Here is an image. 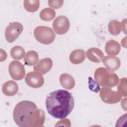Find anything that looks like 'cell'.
Listing matches in <instances>:
<instances>
[{
    "mask_svg": "<svg viewBox=\"0 0 127 127\" xmlns=\"http://www.w3.org/2000/svg\"><path fill=\"white\" fill-rule=\"evenodd\" d=\"M127 78L123 77L120 79L119 84L117 86V90L122 96L126 97L127 95Z\"/></svg>",
    "mask_w": 127,
    "mask_h": 127,
    "instance_id": "23",
    "label": "cell"
},
{
    "mask_svg": "<svg viewBox=\"0 0 127 127\" xmlns=\"http://www.w3.org/2000/svg\"><path fill=\"white\" fill-rule=\"evenodd\" d=\"M108 30L110 33L113 36L119 35L122 30L121 22L117 20H111L108 24Z\"/></svg>",
    "mask_w": 127,
    "mask_h": 127,
    "instance_id": "19",
    "label": "cell"
},
{
    "mask_svg": "<svg viewBox=\"0 0 127 127\" xmlns=\"http://www.w3.org/2000/svg\"><path fill=\"white\" fill-rule=\"evenodd\" d=\"M53 66V61L51 58H46L40 60L33 67V69L41 74H45L49 72Z\"/></svg>",
    "mask_w": 127,
    "mask_h": 127,
    "instance_id": "12",
    "label": "cell"
},
{
    "mask_svg": "<svg viewBox=\"0 0 127 127\" xmlns=\"http://www.w3.org/2000/svg\"><path fill=\"white\" fill-rule=\"evenodd\" d=\"M23 29V25L18 22L10 23L5 30V38L9 43L13 42L21 34Z\"/></svg>",
    "mask_w": 127,
    "mask_h": 127,
    "instance_id": "6",
    "label": "cell"
},
{
    "mask_svg": "<svg viewBox=\"0 0 127 127\" xmlns=\"http://www.w3.org/2000/svg\"><path fill=\"white\" fill-rule=\"evenodd\" d=\"M70 27L68 19L65 16L61 15L54 20L53 28L55 32L60 35H63L67 32Z\"/></svg>",
    "mask_w": 127,
    "mask_h": 127,
    "instance_id": "8",
    "label": "cell"
},
{
    "mask_svg": "<svg viewBox=\"0 0 127 127\" xmlns=\"http://www.w3.org/2000/svg\"><path fill=\"white\" fill-rule=\"evenodd\" d=\"M102 62L107 69L110 72H114L121 66L120 59L114 56H107L103 58Z\"/></svg>",
    "mask_w": 127,
    "mask_h": 127,
    "instance_id": "10",
    "label": "cell"
},
{
    "mask_svg": "<svg viewBox=\"0 0 127 127\" xmlns=\"http://www.w3.org/2000/svg\"><path fill=\"white\" fill-rule=\"evenodd\" d=\"M2 91L5 96H13L17 93L18 86L14 81L9 80L2 85Z\"/></svg>",
    "mask_w": 127,
    "mask_h": 127,
    "instance_id": "13",
    "label": "cell"
},
{
    "mask_svg": "<svg viewBox=\"0 0 127 127\" xmlns=\"http://www.w3.org/2000/svg\"><path fill=\"white\" fill-rule=\"evenodd\" d=\"M8 71L11 77L15 80H21L25 75L24 66L18 61H13L9 64Z\"/></svg>",
    "mask_w": 127,
    "mask_h": 127,
    "instance_id": "7",
    "label": "cell"
},
{
    "mask_svg": "<svg viewBox=\"0 0 127 127\" xmlns=\"http://www.w3.org/2000/svg\"><path fill=\"white\" fill-rule=\"evenodd\" d=\"M74 106V99L68 91L58 89L50 92L46 99L48 113L53 117L64 119L72 112Z\"/></svg>",
    "mask_w": 127,
    "mask_h": 127,
    "instance_id": "1",
    "label": "cell"
},
{
    "mask_svg": "<svg viewBox=\"0 0 127 127\" xmlns=\"http://www.w3.org/2000/svg\"><path fill=\"white\" fill-rule=\"evenodd\" d=\"M25 81L29 86L37 88L43 86L44 79L41 73L35 71L28 72L25 76Z\"/></svg>",
    "mask_w": 127,
    "mask_h": 127,
    "instance_id": "9",
    "label": "cell"
},
{
    "mask_svg": "<svg viewBox=\"0 0 127 127\" xmlns=\"http://www.w3.org/2000/svg\"><path fill=\"white\" fill-rule=\"evenodd\" d=\"M39 60V56L38 53L35 51H29L27 52L24 57V61L25 64L32 66L37 64Z\"/></svg>",
    "mask_w": 127,
    "mask_h": 127,
    "instance_id": "18",
    "label": "cell"
},
{
    "mask_svg": "<svg viewBox=\"0 0 127 127\" xmlns=\"http://www.w3.org/2000/svg\"><path fill=\"white\" fill-rule=\"evenodd\" d=\"M60 82L61 85L65 89L70 90L75 86V80L70 74L67 73H62L60 76Z\"/></svg>",
    "mask_w": 127,
    "mask_h": 127,
    "instance_id": "16",
    "label": "cell"
},
{
    "mask_svg": "<svg viewBox=\"0 0 127 127\" xmlns=\"http://www.w3.org/2000/svg\"><path fill=\"white\" fill-rule=\"evenodd\" d=\"M45 113L40 109H36L32 115L30 123V127H41L44 124Z\"/></svg>",
    "mask_w": 127,
    "mask_h": 127,
    "instance_id": "11",
    "label": "cell"
},
{
    "mask_svg": "<svg viewBox=\"0 0 127 127\" xmlns=\"http://www.w3.org/2000/svg\"><path fill=\"white\" fill-rule=\"evenodd\" d=\"M121 25H122V31H123L124 32V33L125 34H126V24H127L126 19H123L122 21V22H121Z\"/></svg>",
    "mask_w": 127,
    "mask_h": 127,
    "instance_id": "27",
    "label": "cell"
},
{
    "mask_svg": "<svg viewBox=\"0 0 127 127\" xmlns=\"http://www.w3.org/2000/svg\"><path fill=\"white\" fill-rule=\"evenodd\" d=\"M105 50L109 55L116 56L119 54L121 51V46L118 42L114 40L108 41L105 45Z\"/></svg>",
    "mask_w": 127,
    "mask_h": 127,
    "instance_id": "15",
    "label": "cell"
},
{
    "mask_svg": "<svg viewBox=\"0 0 127 127\" xmlns=\"http://www.w3.org/2000/svg\"><path fill=\"white\" fill-rule=\"evenodd\" d=\"M70 126V122L68 119H61V121L57 122V125H55V126Z\"/></svg>",
    "mask_w": 127,
    "mask_h": 127,
    "instance_id": "26",
    "label": "cell"
},
{
    "mask_svg": "<svg viewBox=\"0 0 127 127\" xmlns=\"http://www.w3.org/2000/svg\"><path fill=\"white\" fill-rule=\"evenodd\" d=\"M10 56L13 59L21 60L25 56V50L21 46H14L10 50Z\"/></svg>",
    "mask_w": 127,
    "mask_h": 127,
    "instance_id": "22",
    "label": "cell"
},
{
    "mask_svg": "<svg viewBox=\"0 0 127 127\" xmlns=\"http://www.w3.org/2000/svg\"><path fill=\"white\" fill-rule=\"evenodd\" d=\"M36 105L30 101H22L16 104L13 112V118L16 124L20 127H30L31 118Z\"/></svg>",
    "mask_w": 127,
    "mask_h": 127,
    "instance_id": "2",
    "label": "cell"
},
{
    "mask_svg": "<svg viewBox=\"0 0 127 127\" xmlns=\"http://www.w3.org/2000/svg\"><path fill=\"white\" fill-rule=\"evenodd\" d=\"M34 35L37 41L45 45L51 44L54 41L56 36L53 29L45 26L36 27L34 30Z\"/></svg>",
    "mask_w": 127,
    "mask_h": 127,
    "instance_id": "4",
    "label": "cell"
},
{
    "mask_svg": "<svg viewBox=\"0 0 127 127\" xmlns=\"http://www.w3.org/2000/svg\"><path fill=\"white\" fill-rule=\"evenodd\" d=\"M23 5L27 11L34 12L39 9L40 1L39 0H25L23 1Z\"/></svg>",
    "mask_w": 127,
    "mask_h": 127,
    "instance_id": "21",
    "label": "cell"
},
{
    "mask_svg": "<svg viewBox=\"0 0 127 127\" xmlns=\"http://www.w3.org/2000/svg\"><path fill=\"white\" fill-rule=\"evenodd\" d=\"M88 84H89V89L92 91L93 92L97 93L99 91H100V86L95 81H94L93 79L89 77V81H88Z\"/></svg>",
    "mask_w": 127,
    "mask_h": 127,
    "instance_id": "24",
    "label": "cell"
},
{
    "mask_svg": "<svg viewBox=\"0 0 127 127\" xmlns=\"http://www.w3.org/2000/svg\"><path fill=\"white\" fill-rule=\"evenodd\" d=\"M64 0H48L49 5L54 8V9H59L60 8L63 4Z\"/></svg>",
    "mask_w": 127,
    "mask_h": 127,
    "instance_id": "25",
    "label": "cell"
},
{
    "mask_svg": "<svg viewBox=\"0 0 127 127\" xmlns=\"http://www.w3.org/2000/svg\"><path fill=\"white\" fill-rule=\"evenodd\" d=\"M39 16L42 20L45 21H50L55 17L56 12L53 8L47 7L41 11Z\"/></svg>",
    "mask_w": 127,
    "mask_h": 127,
    "instance_id": "20",
    "label": "cell"
},
{
    "mask_svg": "<svg viewBox=\"0 0 127 127\" xmlns=\"http://www.w3.org/2000/svg\"><path fill=\"white\" fill-rule=\"evenodd\" d=\"M94 75L95 81L102 87H114L119 83L120 81L116 73L110 72L107 68L103 67L96 69Z\"/></svg>",
    "mask_w": 127,
    "mask_h": 127,
    "instance_id": "3",
    "label": "cell"
},
{
    "mask_svg": "<svg viewBox=\"0 0 127 127\" xmlns=\"http://www.w3.org/2000/svg\"><path fill=\"white\" fill-rule=\"evenodd\" d=\"M99 95L102 101L109 104L119 102L123 96L119 91H114L108 86H104L101 88L100 90Z\"/></svg>",
    "mask_w": 127,
    "mask_h": 127,
    "instance_id": "5",
    "label": "cell"
},
{
    "mask_svg": "<svg viewBox=\"0 0 127 127\" xmlns=\"http://www.w3.org/2000/svg\"><path fill=\"white\" fill-rule=\"evenodd\" d=\"M85 59V51L82 49L73 50L69 55L70 62L74 64L82 63Z\"/></svg>",
    "mask_w": 127,
    "mask_h": 127,
    "instance_id": "17",
    "label": "cell"
},
{
    "mask_svg": "<svg viewBox=\"0 0 127 127\" xmlns=\"http://www.w3.org/2000/svg\"><path fill=\"white\" fill-rule=\"evenodd\" d=\"M86 57L91 62L99 63L101 62L104 57L103 52L97 48H91L86 52Z\"/></svg>",
    "mask_w": 127,
    "mask_h": 127,
    "instance_id": "14",
    "label": "cell"
}]
</instances>
